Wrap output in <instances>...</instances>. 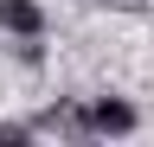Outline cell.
<instances>
[{"mask_svg":"<svg viewBox=\"0 0 154 147\" xmlns=\"http://www.w3.org/2000/svg\"><path fill=\"white\" fill-rule=\"evenodd\" d=\"M32 128H38V134H64V141H96L90 102H77V96H58V102H45V109L32 115Z\"/></svg>","mask_w":154,"mask_h":147,"instance_id":"6da1fadb","label":"cell"},{"mask_svg":"<svg viewBox=\"0 0 154 147\" xmlns=\"http://www.w3.org/2000/svg\"><path fill=\"white\" fill-rule=\"evenodd\" d=\"M90 122H96V141H128L141 128V109L128 96H90Z\"/></svg>","mask_w":154,"mask_h":147,"instance_id":"7a4b0ae2","label":"cell"},{"mask_svg":"<svg viewBox=\"0 0 154 147\" xmlns=\"http://www.w3.org/2000/svg\"><path fill=\"white\" fill-rule=\"evenodd\" d=\"M0 32H13V39H45V7H38V0H0Z\"/></svg>","mask_w":154,"mask_h":147,"instance_id":"3957f363","label":"cell"},{"mask_svg":"<svg viewBox=\"0 0 154 147\" xmlns=\"http://www.w3.org/2000/svg\"><path fill=\"white\" fill-rule=\"evenodd\" d=\"M13 58L26 70H45V39H13Z\"/></svg>","mask_w":154,"mask_h":147,"instance_id":"277c9868","label":"cell"},{"mask_svg":"<svg viewBox=\"0 0 154 147\" xmlns=\"http://www.w3.org/2000/svg\"><path fill=\"white\" fill-rule=\"evenodd\" d=\"M32 134H38L32 122H0V147H26Z\"/></svg>","mask_w":154,"mask_h":147,"instance_id":"5b68a950","label":"cell"},{"mask_svg":"<svg viewBox=\"0 0 154 147\" xmlns=\"http://www.w3.org/2000/svg\"><path fill=\"white\" fill-rule=\"evenodd\" d=\"M96 7H109V13H148V0H96Z\"/></svg>","mask_w":154,"mask_h":147,"instance_id":"8992f818","label":"cell"}]
</instances>
